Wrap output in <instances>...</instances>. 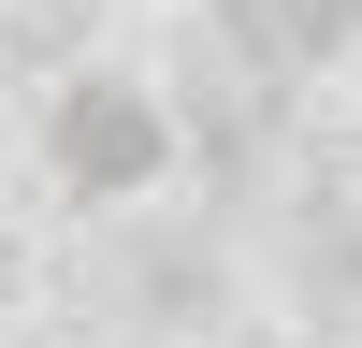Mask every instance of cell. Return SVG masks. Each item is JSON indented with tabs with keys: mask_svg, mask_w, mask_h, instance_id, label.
Wrapping results in <instances>:
<instances>
[{
	"mask_svg": "<svg viewBox=\"0 0 362 348\" xmlns=\"http://www.w3.org/2000/svg\"><path fill=\"white\" fill-rule=\"evenodd\" d=\"M160 160H174V131H160V102H145V87L87 73L73 102H58V174H73L87 203H102V189H145Z\"/></svg>",
	"mask_w": 362,
	"mask_h": 348,
	"instance_id": "6da1fadb",
	"label": "cell"
},
{
	"mask_svg": "<svg viewBox=\"0 0 362 348\" xmlns=\"http://www.w3.org/2000/svg\"><path fill=\"white\" fill-rule=\"evenodd\" d=\"M232 29H247L261 58H334L348 44V0H232Z\"/></svg>",
	"mask_w": 362,
	"mask_h": 348,
	"instance_id": "7a4b0ae2",
	"label": "cell"
},
{
	"mask_svg": "<svg viewBox=\"0 0 362 348\" xmlns=\"http://www.w3.org/2000/svg\"><path fill=\"white\" fill-rule=\"evenodd\" d=\"M0 290H15V247H0Z\"/></svg>",
	"mask_w": 362,
	"mask_h": 348,
	"instance_id": "3957f363",
	"label": "cell"
}]
</instances>
